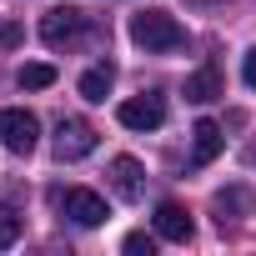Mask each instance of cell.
Segmentation results:
<instances>
[{
	"instance_id": "cell-10",
	"label": "cell",
	"mask_w": 256,
	"mask_h": 256,
	"mask_svg": "<svg viewBox=\"0 0 256 256\" xmlns=\"http://www.w3.org/2000/svg\"><path fill=\"white\" fill-rule=\"evenodd\" d=\"M216 96H221V66L206 60V66H196V70L186 76V100H191V106H211Z\"/></svg>"
},
{
	"instance_id": "cell-15",
	"label": "cell",
	"mask_w": 256,
	"mask_h": 256,
	"mask_svg": "<svg viewBox=\"0 0 256 256\" xmlns=\"http://www.w3.org/2000/svg\"><path fill=\"white\" fill-rule=\"evenodd\" d=\"M126 251H131V256H151V251H156V236H146V231H131V236H126Z\"/></svg>"
},
{
	"instance_id": "cell-13",
	"label": "cell",
	"mask_w": 256,
	"mask_h": 256,
	"mask_svg": "<svg viewBox=\"0 0 256 256\" xmlns=\"http://www.w3.org/2000/svg\"><path fill=\"white\" fill-rule=\"evenodd\" d=\"M16 80H20L26 90H46V86H56V66L30 60V66H20V70H16Z\"/></svg>"
},
{
	"instance_id": "cell-9",
	"label": "cell",
	"mask_w": 256,
	"mask_h": 256,
	"mask_svg": "<svg viewBox=\"0 0 256 256\" xmlns=\"http://www.w3.org/2000/svg\"><path fill=\"white\" fill-rule=\"evenodd\" d=\"M156 236H161V241H176V246L191 241V216H186L181 201H161V206H156Z\"/></svg>"
},
{
	"instance_id": "cell-16",
	"label": "cell",
	"mask_w": 256,
	"mask_h": 256,
	"mask_svg": "<svg viewBox=\"0 0 256 256\" xmlns=\"http://www.w3.org/2000/svg\"><path fill=\"white\" fill-rule=\"evenodd\" d=\"M241 80L256 90V46H251V50H246V60H241Z\"/></svg>"
},
{
	"instance_id": "cell-2",
	"label": "cell",
	"mask_w": 256,
	"mask_h": 256,
	"mask_svg": "<svg viewBox=\"0 0 256 256\" xmlns=\"http://www.w3.org/2000/svg\"><path fill=\"white\" fill-rule=\"evenodd\" d=\"M90 36V16L80 10V6H60V10H46L40 16V40L50 46V50H70V46H80Z\"/></svg>"
},
{
	"instance_id": "cell-12",
	"label": "cell",
	"mask_w": 256,
	"mask_h": 256,
	"mask_svg": "<svg viewBox=\"0 0 256 256\" xmlns=\"http://www.w3.org/2000/svg\"><path fill=\"white\" fill-rule=\"evenodd\" d=\"M110 86H116V70H110V66H90V70L80 76V96H86V100H106Z\"/></svg>"
},
{
	"instance_id": "cell-14",
	"label": "cell",
	"mask_w": 256,
	"mask_h": 256,
	"mask_svg": "<svg viewBox=\"0 0 256 256\" xmlns=\"http://www.w3.org/2000/svg\"><path fill=\"white\" fill-rule=\"evenodd\" d=\"M20 226H26V221H20L10 206H0V251H10V246L20 241Z\"/></svg>"
},
{
	"instance_id": "cell-3",
	"label": "cell",
	"mask_w": 256,
	"mask_h": 256,
	"mask_svg": "<svg viewBox=\"0 0 256 256\" xmlns=\"http://www.w3.org/2000/svg\"><path fill=\"white\" fill-rule=\"evenodd\" d=\"M56 211L70 221V226H80V231H90V226H100L110 211H106V201L96 196V191H86V186H70V191H56Z\"/></svg>"
},
{
	"instance_id": "cell-17",
	"label": "cell",
	"mask_w": 256,
	"mask_h": 256,
	"mask_svg": "<svg viewBox=\"0 0 256 256\" xmlns=\"http://www.w3.org/2000/svg\"><path fill=\"white\" fill-rule=\"evenodd\" d=\"M0 46H20V26H0Z\"/></svg>"
},
{
	"instance_id": "cell-4",
	"label": "cell",
	"mask_w": 256,
	"mask_h": 256,
	"mask_svg": "<svg viewBox=\"0 0 256 256\" xmlns=\"http://www.w3.org/2000/svg\"><path fill=\"white\" fill-rule=\"evenodd\" d=\"M96 126L90 120H80V116H66L60 126H56V141H50V151H56V161H86L90 151H96Z\"/></svg>"
},
{
	"instance_id": "cell-18",
	"label": "cell",
	"mask_w": 256,
	"mask_h": 256,
	"mask_svg": "<svg viewBox=\"0 0 256 256\" xmlns=\"http://www.w3.org/2000/svg\"><path fill=\"white\" fill-rule=\"evenodd\" d=\"M196 6H221V0H196Z\"/></svg>"
},
{
	"instance_id": "cell-8",
	"label": "cell",
	"mask_w": 256,
	"mask_h": 256,
	"mask_svg": "<svg viewBox=\"0 0 256 256\" xmlns=\"http://www.w3.org/2000/svg\"><path fill=\"white\" fill-rule=\"evenodd\" d=\"M211 211H216V221L226 226V221H246L251 211H256V196H251V186H221L216 196H211Z\"/></svg>"
},
{
	"instance_id": "cell-1",
	"label": "cell",
	"mask_w": 256,
	"mask_h": 256,
	"mask_svg": "<svg viewBox=\"0 0 256 256\" xmlns=\"http://www.w3.org/2000/svg\"><path fill=\"white\" fill-rule=\"evenodd\" d=\"M131 40L146 56H176V50H186V26L171 10H136L131 16Z\"/></svg>"
},
{
	"instance_id": "cell-6",
	"label": "cell",
	"mask_w": 256,
	"mask_h": 256,
	"mask_svg": "<svg viewBox=\"0 0 256 256\" xmlns=\"http://www.w3.org/2000/svg\"><path fill=\"white\" fill-rule=\"evenodd\" d=\"M116 120L126 126V131H156V126L166 120V100L161 96H131L116 106Z\"/></svg>"
},
{
	"instance_id": "cell-7",
	"label": "cell",
	"mask_w": 256,
	"mask_h": 256,
	"mask_svg": "<svg viewBox=\"0 0 256 256\" xmlns=\"http://www.w3.org/2000/svg\"><path fill=\"white\" fill-rule=\"evenodd\" d=\"M110 191H116L120 201H141V196H146V166H141L136 156H116V161H110Z\"/></svg>"
},
{
	"instance_id": "cell-5",
	"label": "cell",
	"mask_w": 256,
	"mask_h": 256,
	"mask_svg": "<svg viewBox=\"0 0 256 256\" xmlns=\"http://www.w3.org/2000/svg\"><path fill=\"white\" fill-rule=\"evenodd\" d=\"M36 141H40V120H36L30 110H20V106H6V110H0V146H6V151L30 156Z\"/></svg>"
},
{
	"instance_id": "cell-11",
	"label": "cell",
	"mask_w": 256,
	"mask_h": 256,
	"mask_svg": "<svg viewBox=\"0 0 256 256\" xmlns=\"http://www.w3.org/2000/svg\"><path fill=\"white\" fill-rule=\"evenodd\" d=\"M221 146H226V136H221L216 120H196V126H191V161H196V166H211V161L221 156Z\"/></svg>"
}]
</instances>
